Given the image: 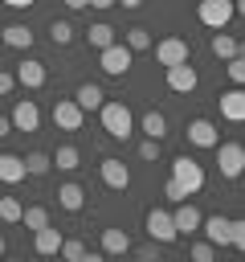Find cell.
Returning a JSON list of instances; mask_svg holds the SVG:
<instances>
[{
	"label": "cell",
	"mask_w": 245,
	"mask_h": 262,
	"mask_svg": "<svg viewBox=\"0 0 245 262\" xmlns=\"http://www.w3.org/2000/svg\"><path fill=\"white\" fill-rule=\"evenodd\" d=\"M86 41H90V49H106V45H110V41H118V37H114V29H110L106 20H98V25H90V29H86Z\"/></svg>",
	"instance_id": "cb8c5ba5"
},
{
	"label": "cell",
	"mask_w": 245,
	"mask_h": 262,
	"mask_svg": "<svg viewBox=\"0 0 245 262\" xmlns=\"http://www.w3.org/2000/svg\"><path fill=\"white\" fill-rule=\"evenodd\" d=\"M49 37H53V45H69L74 41V25L69 20H53L49 25Z\"/></svg>",
	"instance_id": "f546056e"
},
{
	"label": "cell",
	"mask_w": 245,
	"mask_h": 262,
	"mask_svg": "<svg viewBox=\"0 0 245 262\" xmlns=\"http://www.w3.org/2000/svg\"><path fill=\"white\" fill-rule=\"evenodd\" d=\"M131 250V237H127V229H102V254H127Z\"/></svg>",
	"instance_id": "7402d4cb"
},
{
	"label": "cell",
	"mask_w": 245,
	"mask_h": 262,
	"mask_svg": "<svg viewBox=\"0 0 245 262\" xmlns=\"http://www.w3.org/2000/svg\"><path fill=\"white\" fill-rule=\"evenodd\" d=\"M102 98H106V94H102V86H98V82H82V86H78V94H74V102H78L82 111H98V106H102Z\"/></svg>",
	"instance_id": "44dd1931"
},
{
	"label": "cell",
	"mask_w": 245,
	"mask_h": 262,
	"mask_svg": "<svg viewBox=\"0 0 245 262\" xmlns=\"http://www.w3.org/2000/svg\"><path fill=\"white\" fill-rule=\"evenodd\" d=\"M155 61H159V66L188 61V41H184V37H163V41H155Z\"/></svg>",
	"instance_id": "30bf717a"
},
{
	"label": "cell",
	"mask_w": 245,
	"mask_h": 262,
	"mask_svg": "<svg viewBox=\"0 0 245 262\" xmlns=\"http://www.w3.org/2000/svg\"><path fill=\"white\" fill-rule=\"evenodd\" d=\"M220 115H225L229 123H241V119H245V94H241V86H233V90L220 94Z\"/></svg>",
	"instance_id": "9a60e30c"
},
{
	"label": "cell",
	"mask_w": 245,
	"mask_h": 262,
	"mask_svg": "<svg viewBox=\"0 0 245 262\" xmlns=\"http://www.w3.org/2000/svg\"><path fill=\"white\" fill-rule=\"evenodd\" d=\"M139 127H143L147 139H163V135H167V119H163L159 111H147V115L139 119Z\"/></svg>",
	"instance_id": "d4e9b609"
},
{
	"label": "cell",
	"mask_w": 245,
	"mask_h": 262,
	"mask_svg": "<svg viewBox=\"0 0 245 262\" xmlns=\"http://www.w3.org/2000/svg\"><path fill=\"white\" fill-rule=\"evenodd\" d=\"M20 160H24V176H49V168H53V160L45 151H29Z\"/></svg>",
	"instance_id": "484cf974"
},
{
	"label": "cell",
	"mask_w": 245,
	"mask_h": 262,
	"mask_svg": "<svg viewBox=\"0 0 245 262\" xmlns=\"http://www.w3.org/2000/svg\"><path fill=\"white\" fill-rule=\"evenodd\" d=\"M0 254H4V237H0Z\"/></svg>",
	"instance_id": "f6af8a7d"
},
{
	"label": "cell",
	"mask_w": 245,
	"mask_h": 262,
	"mask_svg": "<svg viewBox=\"0 0 245 262\" xmlns=\"http://www.w3.org/2000/svg\"><path fill=\"white\" fill-rule=\"evenodd\" d=\"M131 61H135V53H131L122 41H110L106 49H98V66H102V74H110V78H122V74L131 70Z\"/></svg>",
	"instance_id": "7a4b0ae2"
},
{
	"label": "cell",
	"mask_w": 245,
	"mask_h": 262,
	"mask_svg": "<svg viewBox=\"0 0 245 262\" xmlns=\"http://www.w3.org/2000/svg\"><path fill=\"white\" fill-rule=\"evenodd\" d=\"M86 8H102L106 12V8H114V0H86Z\"/></svg>",
	"instance_id": "ab89813d"
},
{
	"label": "cell",
	"mask_w": 245,
	"mask_h": 262,
	"mask_svg": "<svg viewBox=\"0 0 245 262\" xmlns=\"http://www.w3.org/2000/svg\"><path fill=\"white\" fill-rule=\"evenodd\" d=\"M163 196H167L172 205H180V201H188V192H184V184H180V180H167V184H163Z\"/></svg>",
	"instance_id": "8d00e7d4"
},
{
	"label": "cell",
	"mask_w": 245,
	"mask_h": 262,
	"mask_svg": "<svg viewBox=\"0 0 245 262\" xmlns=\"http://www.w3.org/2000/svg\"><path fill=\"white\" fill-rule=\"evenodd\" d=\"M53 123H57L61 131H82L86 111H82L74 98H57V102H53Z\"/></svg>",
	"instance_id": "ba28073f"
},
{
	"label": "cell",
	"mask_w": 245,
	"mask_h": 262,
	"mask_svg": "<svg viewBox=\"0 0 245 262\" xmlns=\"http://www.w3.org/2000/svg\"><path fill=\"white\" fill-rule=\"evenodd\" d=\"M65 8H74V12H78V8H86V0H65Z\"/></svg>",
	"instance_id": "7bdbcfd3"
},
{
	"label": "cell",
	"mask_w": 245,
	"mask_h": 262,
	"mask_svg": "<svg viewBox=\"0 0 245 262\" xmlns=\"http://www.w3.org/2000/svg\"><path fill=\"white\" fill-rule=\"evenodd\" d=\"M212 151H216V168H220L225 180H237V176L245 172V147H241V143H220V139H216Z\"/></svg>",
	"instance_id": "277c9868"
},
{
	"label": "cell",
	"mask_w": 245,
	"mask_h": 262,
	"mask_svg": "<svg viewBox=\"0 0 245 262\" xmlns=\"http://www.w3.org/2000/svg\"><path fill=\"white\" fill-rule=\"evenodd\" d=\"M12 78H16L24 90H41V86H45V78H49V70H45L37 57H24V61L16 66V74H12Z\"/></svg>",
	"instance_id": "8fae6325"
},
{
	"label": "cell",
	"mask_w": 245,
	"mask_h": 262,
	"mask_svg": "<svg viewBox=\"0 0 245 262\" xmlns=\"http://www.w3.org/2000/svg\"><path fill=\"white\" fill-rule=\"evenodd\" d=\"M57 254H61V258H69V262H82V258H86V246H82L78 237H69V242L61 237V250H57Z\"/></svg>",
	"instance_id": "1f68e13d"
},
{
	"label": "cell",
	"mask_w": 245,
	"mask_h": 262,
	"mask_svg": "<svg viewBox=\"0 0 245 262\" xmlns=\"http://www.w3.org/2000/svg\"><path fill=\"white\" fill-rule=\"evenodd\" d=\"M216 127L208 123V119H192L188 123V143H196V147H216Z\"/></svg>",
	"instance_id": "2e32d148"
},
{
	"label": "cell",
	"mask_w": 245,
	"mask_h": 262,
	"mask_svg": "<svg viewBox=\"0 0 245 262\" xmlns=\"http://www.w3.org/2000/svg\"><path fill=\"white\" fill-rule=\"evenodd\" d=\"M139 160L155 164V160H159V139H143V143H139Z\"/></svg>",
	"instance_id": "d590c367"
},
{
	"label": "cell",
	"mask_w": 245,
	"mask_h": 262,
	"mask_svg": "<svg viewBox=\"0 0 245 262\" xmlns=\"http://www.w3.org/2000/svg\"><path fill=\"white\" fill-rule=\"evenodd\" d=\"M8 8H29V4H37V0H4Z\"/></svg>",
	"instance_id": "b9f144b4"
},
{
	"label": "cell",
	"mask_w": 245,
	"mask_h": 262,
	"mask_svg": "<svg viewBox=\"0 0 245 262\" xmlns=\"http://www.w3.org/2000/svg\"><path fill=\"white\" fill-rule=\"evenodd\" d=\"M0 37H4L8 49H29V45H33V29H29V25H8Z\"/></svg>",
	"instance_id": "603a6c76"
},
{
	"label": "cell",
	"mask_w": 245,
	"mask_h": 262,
	"mask_svg": "<svg viewBox=\"0 0 245 262\" xmlns=\"http://www.w3.org/2000/svg\"><path fill=\"white\" fill-rule=\"evenodd\" d=\"M8 131H12V123H8V115H0V139H4Z\"/></svg>",
	"instance_id": "60d3db41"
},
{
	"label": "cell",
	"mask_w": 245,
	"mask_h": 262,
	"mask_svg": "<svg viewBox=\"0 0 245 262\" xmlns=\"http://www.w3.org/2000/svg\"><path fill=\"white\" fill-rule=\"evenodd\" d=\"M20 221H24V229H41V225H49V213L41 205H29V209H20Z\"/></svg>",
	"instance_id": "f1b7e54d"
},
{
	"label": "cell",
	"mask_w": 245,
	"mask_h": 262,
	"mask_svg": "<svg viewBox=\"0 0 245 262\" xmlns=\"http://www.w3.org/2000/svg\"><path fill=\"white\" fill-rule=\"evenodd\" d=\"M98 115H102V131H106L110 139H131V135H135V115H131L127 102H106V98H102Z\"/></svg>",
	"instance_id": "6da1fadb"
},
{
	"label": "cell",
	"mask_w": 245,
	"mask_h": 262,
	"mask_svg": "<svg viewBox=\"0 0 245 262\" xmlns=\"http://www.w3.org/2000/svg\"><path fill=\"white\" fill-rule=\"evenodd\" d=\"M163 70H167V90H176V94H192L196 82H200L192 61H176V66H163Z\"/></svg>",
	"instance_id": "52a82bcc"
},
{
	"label": "cell",
	"mask_w": 245,
	"mask_h": 262,
	"mask_svg": "<svg viewBox=\"0 0 245 262\" xmlns=\"http://www.w3.org/2000/svg\"><path fill=\"white\" fill-rule=\"evenodd\" d=\"M24 180V160L12 151H0V184H20Z\"/></svg>",
	"instance_id": "d6986e66"
},
{
	"label": "cell",
	"mask_w": 245,
	"mask_h": 262,
	"mask_svg": "<svg viewBox=\"0 0 245 262\" xmlns=\"http://www.w3.org/2000/svg\"><path fill=\"white\" fill-rule=\"evenodd\" d=\"M122 45H127L131 53H139V49H151V33H147V29H127Z\"/></svg>",
	"instance_id": "83f0119b"
},
{
	"label": "cell",
	"mask_w": 245,
	"mask_h": 262,
	"mask_svg": "<svg viewBox=\"0 0 245 262\" xmlns=\"http://www.w3.org/2000/svg\"><path fill=\"white\" fill-rule=\"evenodd\" d=\"M188 254H192V262H212V258H216V246H212V242H196Z\"/></svg>",
	"instance_id": "836d02e7"
},
{
	"label": "cell",
	"mask_w": 245,
	"mask_h": 262,
	"mask_svg": "<svg viewBox=\"0 0 245 262\" xmlns=\"http://www.w3.org/2000/svg\"><path fill=\"white\" fill-rule=\"evenodd\" d=\"M229 246L245 250V221H229Z\"/></svg>",
	"instance_id": "e575fe53"
},
{
	"label": "cell",
	"mask_w": 245,
	"mask_h": 262,
	"mask_svg": "<svg viewBox=\"0 0 245 262\" xmlns=\"http://www.w3.org/2000/svg\"><path fill=\"white\" fill-rule=\"evenodd\" d=\"M8 123H12L16 131H37V127H41V111H37V102H33V98H20V102L12 106V115H8Z\"/></svg>",
	"instance_id": "7c38bea8"
},
{
	"label": "cell",
	"mask_w": 245,
	"mask_h": 262,
	"mask_svg": "<svg viewBox=\"0 0 245 262\" xmlns=\"http://www.w3.org/2000/svg\"><path fill=\"white\" fill-rule=\"evenodd\" d=\"M98 172H102V184H106V188H114V192H122V188L131 184V168H127L118 156H106V160L98 164Z\"/></svg>",
	"instance_id": "9c48e42d"
},
{
	"label": "cell",
	"mask_w": 245,
	"mask_h": 262,
	"mask_svg": "<svg viewBox=\"0 0 245 262\" xmlns=\"http://www.w3.org/2000/svg\"><path fill=\"white\" fill-rule=\"evenodd\" d=\"M114 4H122V8H139L143 0H114Z\"/></svg>",
	"instance_id": "ee69618b"
},
{
	"label": "cell",
	"mask_w": 245,
	"mask_h": 262,
	"mask_svg": "<svg viewBox=\"0 0 245 262\" xmlns=\"http://www.w3.org/2000/svg\"><path fill=\"white\" fill-rule=\"evenodd\" d=\"M208 49H212V57H216V61H229V57H237V53H241V41H237L233 33L216 29V33H212V41H208Z\"/></svg>",
	"instance_id": "5bb4252c"
},
{
	"label": "cell",
	"mask_w": 245,
	"mask_h": 262,
	"mask_svg": "<svg viewBox=\"0 0 245 262\" xmlns=\"http://www.w3.org/2000/svg\"><path fill=\"white\" fill-rule=\"evenodd\" d=\"M143 229H147V237L159 242V246H172V242L180 237L176 225H172V213H167V209H151V213L143 217Z\"/></svg>",
	"instance_id": "5b68a950"
},
{
	"label": "cell",
	"mask_w": 245,
	"mask_h": 262,
	"mask_svg": "<svg viewBox=\"0 0 245 262\" xmlns=\"http://www.w3.org/2000/svg\"><path fill=\"white\" fill-rule=\"evenodd\" d=\"M225 74H229V82H233V86H241V82H245V61H241V53L225 61Z\"/></svg>",
	"instance_id": "d6a6232c"
},
{
	"label": "cell",
	"mask_w": 245,
	"mask_h": 262,
	"mask_svg": "<svg viewBox=\"0 0 245 262\" xmlns=\"http://www.w3.org/2000/svg\"><path fill=\"white\" fill-rule=\"evenodd\" d=\"M33 250H37V254H57V250H61V229H53V225L33 229Z\"/></svg>",
	"instance_id": "ac0fdd59"
},
{
	"label": "cell",
	"mask_w": 245,
	"mask_h": 262,
	"mask_svg": "<svg viewBox=\"0 0 245 262\" xmlns=\"http://www.w3.org/2000/svg\"><path fill=\"white\" fill-rule=\"evenodd\" d=\"M172 180H180L184 192L196 196V192L204 188V168H200L192 156H176V160H172Z\"/></svg>",
	"instance_id": "3957f363"
},
{
	"label": "cell",
	"mask_w": 245,
	"mask_h": 262,
	"mask_svg": "<svg viewBox=\"0 0 245 262\" xmlns=\"http://www.w3.org/2000/svg\"><path fill=\"white\" fill-rule=\"evenodd\" d=\"M20 209H24V205H20L16 196H0V221H8V225L20 221Z\"/></svg>",
	"instance_id": "4dcf8cb0"
},
{
	"label": "cell",
	"mask_w": 245,
	"mask_h": 262,
	"mask_svg": "<svg viewBox=\"0 0 245 262\" xmlns=\"http://www.w3.org/2000/svg\"><path fill=\"white\" fill-rule=\"evenodd\" d=\"M200 217H204V213H200L192 201H180L176 213H172V225H176V233H196V229H200Z\"/></svg>",
	"instance_id": "4fadbf2b"
},
{
	"label": "cell",
	"mask_w": 245,
	"mask_h": 262,
	"mask_svg": "<svg viewBox=\"0 0 245 262\" xmlns=\"http://www.w3.org/2000/svg\"><path fill=\"white\" fill-rule=\"evenodd\" d=\"M200 229H204V237L212 242V246H229V217H200Z\"/></svg>",
	"instance_id": "e0dca14e"
},
{
	"label": "cell",
	"mask_w": 245,
	"mask_h": 262,
	"mask_svg": "<svg viewBox=\"0 0 245 262\" xmlns=\"http://www.w3.org/2000/svg\"><path fill=\"white\" fill-rule=\"evenodd\" d=\"M49 160H53L61 172H74V168L82 164V156H78V147H74V143H61V147H57V156H49Z\"/></svg>",
	"instance_id": "4316f807"
},
{
	"label": "cell",
	"mask_w": 245,
	"mask_h": 262,
	"mask_svg": "<svg viewBox=\"0 0 245 262\" xmlns=\"http://www.w3.org/2000/svg\"><path fill=\"white\" fill-rule=\"evenodd\" d=\"M139 258H143V262H151V258H159V242H155V246H143V250H139Z\"/></svg>",
	"instance_id": "f35d334b"
},
{
	"label": "cell",
	"mask_w": 245,
	"mask_h": 262,
	"mask_svg": "<svg viewBox=\"0 0 245 262\" xmlns=\"http://www.w3.org/2000/svg\"><path fill=\"white\" fill-rule=\"evenodd\" d=\"M196 16H200V25H208V29H225V25L233 20V0H200V4H196Z\"/></svg>",
	"instance_id": "8992f818"
},
{
	"label": "cell",
	"mask_w": 245,
	"mask_h": 262,
	"mask_svg": "<svg viewBox=\"0 0 245 262\" xmlns=\"http://www.w3.org/2000/svg\"><path fill=\"white\" fill-rule=\"evenodd\" d=\"M57 205H61L65 213H78V209L86 205V192H82V184H74V180H65V184L57 188Z\"/></svg>",
	"instance_id": "ffe728a7"
},
{
	"label": "cell",
	"mask_w": 245,
	"mask_h": 262,
	"mask_svg": "<svg viewBox=\"0 0 245 262\" xmlns=\"http://www.w3.org/2000/svg\"><path fill=\"white\" fill-rule=\"evenodd\" d=\"M12 86H16V78H12L8 70H0V98H4V94H12Z\"/></svg>",
	"instance_id": "74e56055"
}]
</instances>
